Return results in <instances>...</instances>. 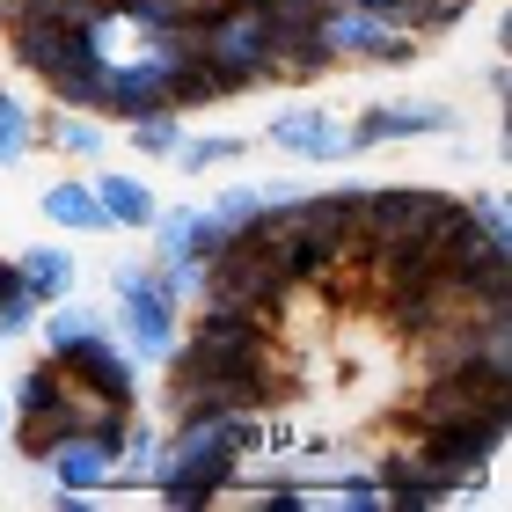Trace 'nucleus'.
<instances>
[{"label":"nucleus","mask_w":512,"mask_h":512,"mask_svg":"<svg viewBox=\"0 0 512 512\" xmlns=\"http://www.w3.org/2000/svg\"><path fill=\"white\" fill-rule=\"evenodd\" d=\"M110 315H118V344L132 359H169L176 337H183V293L169 264H139V256H125V264H110Z\"/></svg>","instance_id":"f257e3e1"},{"label":"nucleus","mask_w":512,"mask_h":512,"mask_svg":"<svg viewBox=\"0 0 512 512\" xmlns=\"http://www.w3.org/2000/svg\"><path fill=\"white\" fill-rule=\"evenodd\" d=\"M322 52L330 66H417L425 37L403 30L388 8H344V0H322Z\"/></svg>","instance_id":"f03ea898"},{"label":"nucleus","mask_w":512,"mask_h":512,"mask_svg":"<svg viewBox=\"0 0 512 512\" xmlns=\"http://www.w3.org/2000/svg\"><path fill=\"white\" fill-rule=\"evenodd\" d=\"M264 147L278 154H300V161H352L359 154V132L322 103H286L278 118L264 125Z\"/></svg>","instance_id":"7ed1b4c3"},{"label":"nucleus","mask_w":512,"mask_h":512,"mask_svg":"<svg viewBox=\"0 0 512 512\" xmlns=\"http://www.w3.org/2000/svg\"><path fill=\"white\" fill-rule=\"evenodd\" d=\"M44 359H59L66 374H81L96 395H110L118 410H139V374H132V352H125L118 337H110V322H103V330H88V337L74 344V352H44Z\"/></svg>","instance_id":"20e7f679"},{"label":"nucleus","mask_w":512,"mask_h":512,"mask_svg":"<svg viewBox=\"0 0 512 512\" xmlns=\"http://www.w3.org/2000/svg\"><path fill=\"white\" fill-rule=\"evenodd\" d=\"M454 125H461V110H454V103H425V96L374 103V110H359V118H352L359 154H366V147H388V139H447Z\"/></svg>","instance_id":"39448f33"},{"label":"nucleus","mask_w":512,"mask_h":512,"mask_svg":"<svg viewBox=\"0 0 512 512\" xmlns=\"http://www.w3.org/2000/svg\"><path fill=\"white\" fill-rule=\"evenodd\" d=\"M37 213L59 227V235H103V205H96V183L81 176H52L37 191Z\"/></svg>","instance_id":"423d86ee"},{"label":"nucleus","mask_w":512,"mask_h":512,"mask_svg":"<svg viewBox=\"0 0 512 512\" xmlns=\"http://www.w3.org/2000/svg\"><path fill=\"white\" fill-rule=\"evenodd\" d=\"M15 264H22V286H30L44 308H52V300H74V293H81V256L66 249V242H37V249H22Z\"/></svg>","instance_id":"0eeeda50"},{"label":"nucleus","mask_w":512,"mask_h":512,"mask_svg":"<svg viewBox=\"0 0 512 512\" xmlns=\"http://www.w3.org/2000/svg\"><path fill=\"white\" fill-rule=\"evenodd\" d=\"M96 183V205H103V227H154V191H147V176H125V169H110V176H88Z\"/></svg>","instance_id":"6e6552de"},{"label":"nucleus","mask_w":512,"mask_h":512,"mask_svg":"<svg viewBox=\"0 0 512 512\" xmlns=\"http://www.w3.org/2000/svg\"><path fill=\"white\" fill-rule=\"evenodd\" d=\"M37 139H44L52 154H74V161H88V154H103L110 125L96 118V110H59V118H37Z\"/></svg>","instance_id":"1a4fd4ad"},{"label":"nucleus","mask_w":512,"mask_h":512,"mask_svg":"<svg viewBox=\"0 0 512 512\" xmlns=\"http://www.w3.org/2000/svg\"><path fill=\"white\" fill-rule=\"evenodd\" d=\"M191 139V125H183V110H147V118H132V147L147 161H176V147Z\"/></svg>","instance_id":"9d476101"},{"label":"nucleus","mask_w":512,"mask_h":512,"mask_svg":"<svg viewBox=\"0 0 512 512\" xmlns=\"http://www.w3.org/2000/svg\"><path fill=\"white\" fill-rule=\"evenodd\" d=\"M242 154H249L242 132H198V139H183V147H176V161H183L191 176H205V169H235Z\"/></svg>","instance_id":"9b49d317"},{"label":"nucleus","mask_w":512,"mask_h":512,"mask_svg":"<svg viewBox=\"0 0 512 512\" xmlns=\"http://www.w3.org/2000/svg\"><path fill=\"white\" fill-rule=\"evenodd\" d=\"M30 147H37V118L8 96V88H0V169H15Z\"/></svg>","instance_id":"f8f14e48"},{"label":"nucleus","mask_w":512,"mask_h":512,"mask_svg":"<svg viewBox=\"0 0 512 512\" xmlns=\"http://www.w3.org/2000/svg\"><path fill=\"white\" fill-rule=\"evenodd\" d=\"M15 293H30V286H22V264H15V256H0V308H8Z\"/></svg>","instance_id":"ddd939ff"},{"label":"nucleus","mask_w":512,"mask_h":512,"mask_svg":"<svg viewBox=\"0 0 512 512\" xmlns=\"http://www.w3.org/2000/svg\"><path fill=\"white\" fill-rule=\"evenodd\" d=\"M344 8H388L395 15V0H344Z\"/></svg>","instance_id":"4468645a"},{"label":"nucleus","mask_w":512,"mask_h":512,"mask_svg":"<svg viewBox=\"0 0 512 512\" xmlns=\"http://www.w3.org/2000/svg\"><path fill=\"white\" fill-rule=\"evenodd\" d=\"M0 432H8V395H0Z\"/></svg>","instance_id":"2eb2a0df"}]
</instances>
